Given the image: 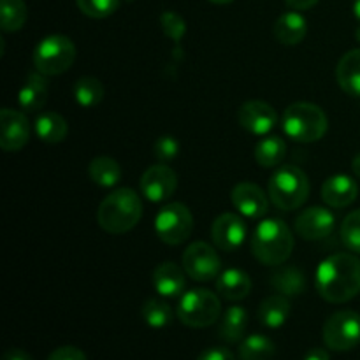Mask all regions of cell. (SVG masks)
<instances>
[{"label":"cell","mask_w":360,"mask_h":360,"mask_svg":"<svg viewBox=\"0 0 360 360\" xmlns=\"http://www.w3.org/2000/svg\"><path fill=\"white\" fill-rule=\"evenodd\" d=\"M316 292L333 304H343L360 294V259L354 253H334L316 269Z\"/></svg>","instance_id":"cell-1"},{"label":"cell","mask_w":360,"mask_h":360,"mask_svg":"<svg viewBox=\"0 0 360 360\" xmlns=\"http://www.w3.org/2000/svg\"><path fill=\"white\" fill-rule=\"evenodd\" d=\"M294 250V236L288 225L278 218L262 220L253 231L252 253L264 266H281Z\"/></svg>","instance_id":"cell-2"},{"label":"cell","mask_w":360,"mask_h":360,"mask_svg":"<svg viewBox=\"0 0 360 360\" xmlns=\"http://www.w3.org/2000/svg\"><path fill=\"white\" fill-rule=\"evenodd\" d=\"M143 204L132 188H120L109 193L101 202L97 221L109 234H125L139 224Z\"/></svg>","instance_id":"cell-3"},{"label":"cell","mask_w":360,"mask_h":360,"mask_svg":"<svg viewBox=\"0 0 360 360\" xmlns=\"http://www.w3.org/2000/svg\"><path fill=\"white\" fill-rule=\"evenodd\" d=\"M327 127L326 112L309 102H295L288 105L281 116L285 136L297 143H316L326 136Z\"/></svg>","instance_id":"cell-4"},{"label":"cell","mask_w":360,"mask_h":360,"mask_svg":"<svg viewBox=\"0 0 360 360\" xmlns=\"http://www.w3.org/2000/svg\"><path fill=\"white\" fill-rule=\"evenodd\" d=\"M309 181L304 171L295 165H283L269 179V197L281 211H294L306 202Z\"/></svg>","instance_id":"cell-5"},{"label":"cell","mask_w":360,"mask_h":360,"mask_svg":"<svg viewBox=\"0 0 360 360\" xmlns=\"http://www.w3.org/2000/svg\"><path fill=\"white\" fill-rule=\"evenodd\" d=\"M178 319L181 323L192 329L210 327L220 319L221 302L211 290L206 288H193L181 295L178 304Z\"/></svg>","instance_id":"cell-6"},{"label":"cell","mask_w":360,"mask_h":360,"mask_svg":"<svg viewBox=\"0 0 360 360\" xmlns=\"http://www.w3.org/2000/svg\"><path fill=\"white\" fill-rule=\"evenodd\" d=\"M76 60V46L69 37L60 34L48 35L34 49V65L44 76H58Z\"/></svg>","instance_id":"cell-7"},{"label":"cell","mask_w":360,"mask_h":360,"mask_svg":"<svg viewBox=\"0 0 360 360\" xmlns=\"http://www.w3.org/2000/svg\"><path fill=\"white\" fill-rule=\"evenodd\" d=\"M155 232L165 245H181L193 231V217L185 204L171 202L160 207L155 217Z\"/></svg>","instance_id":"cell-8"},{"label":"cell","mask_w":360,"mask_h":360,"mask_svg":"<svg viewBox=\"0 0 360 360\" xmlns=\"http://www.w3.org/2000/svg\"><path fill=\"white\" fill-rule=\"evenodd\" d=\"M323 343L334 352L354 350L360 343V315L352 309H341L327 319L322 329Z\"/></svg>","instance_id":"cell-9"},{"label":"cell","mask_w":360,"mask_h":360,"mask_svg":"<svg viewBox=\"0 0 360 360\" xmlns=\"http://www.w3.org/2000/svg\"><path fill=\"white\" fill-rule=\"evenodd\" d=\"M183 269L192 280L206 283V281L217 280L220 276L221 260L213 246L197 241L190 245L183 253Z\"/></svg>","instance_id":"cell-10"},{"label":"cell","mask_w":360,"mask_h":360,"mask_svg":"<svg viewBox=\"0 0 360 360\" xmlns=\"http://www.w3.org/2000/svg\"><path fill=\"white\" fill-rule=\"evenodd\" d=\"M141 193L150 202H164L169 197L174 195L178 188V176L169 165H151L141 176Z\"/></svg>","instance_id":"cell-11"},{"label":"cell","mask_w":360,"mask_h":360,"mask_svg":"<svg viewBox=\"0 0 360 360\" xmlns=\"http://www.w3.org/2000/svg\"><path fill=\"white\" fill-rule=\"evenodd\" d=\"M336 217L329 207L311 206L302 211L295 220V232L306 241H320L333 234Z\"/></svg>","instance_id":"cell-12"},{"label":"cell","mask_w":360,"mask_h":360,"mask_svg":"<svg viewBox=\"0 0 360 360\" xmlns=\"http://www.w3.org/2000/svg\"><path fill=\"white\" fill-rule=\"evenodd\" d=\"M238 122L246 132L253 136H269L278 123V112L267 102L250 101L239 108Z\"/></svg>","instance_id":"cell-13"},{"label":"cell","mask_w":360,"mask_h":360,"mask_svg":"<svg viewBox=\"0 0 360 360\" xmlns=\"http://www.w3.org/2000/svg\"><path fill=\"white\" fill-rule=\"evenodd\" d=\"M0 148L7 153L20 151L30 139V125L23 112L4 108L0 112Z\"/></svg>","instance_id":"cell-14"},{"label":"cell","mask_w":360,"mask_h":360,"mask_svg":"<svg viewBox=\"0 0 360 360\" xmlns=\"http://www.w3.org/2000/svg\"><path fill=\"white\" fill-rule=\"evenodd\" d=\"M246 224L239 214L224 213L211 225L213 243L224 252H236L246 239Z\"/></svg>","instance_id":"cell-15"},{"label":"cell","mask_w":360,"mask_h":360,"mask_svg":"<svg viewBox=\"0 0 360 360\" xmlns=\"http://www.w3.org/2000/svg\"><path fill=\"white\" fill-rule=\"evenodd\" d=\"M231 200L236 210L239 211V214H243L248 220H259L269 210L266 193L255 183L245 181L236 185L231 193Z\"/></svg>","instance_id":"cell-16"},{"label":"cell","mask_w":360,"mask_h":360,"mask_svg":"<svg viewBox=\"0 0 360 360\" xmlns=\"http://www.w3.org/2000/svg\"><path fill=\"white\" fill-rule=\"evenodd\" d=\"M359 186L355 179H352L347 174L330 176L323 181L322 185V199L329 207H347L357 199Z\"/></svg>","instance_id":"cell-17"},{"label":"cell","mask_w":360,"mask_h":360,"mask_svg":"<svg viewBox=\"0 0 360 360\" xmlns=\"http://www.w3.org/2000/svg\"><path fill=\"white\" fill-rule=\"evenodd\" d=\"M185 269L174 262H164L153 271V287L162 297H179L186 287Z\"/></svg>","instance_id":"cell-18"},{"label":"cell","mask_w":360,"mask_h":360,"mask_svg":"<svg viewBox=\"0 0 360 360\" xmlns=\"http://www.w3.org/2000/svg\"><path fill=\"white\" fill-rule=\"evenodd\" d=\"M273 30L278 42L285 46H295L308 34V21L297 11H288L278 18Z\"/></svg>","instance_id":"cell-19"},{"label":"cell","mask_w":360,"mask_h":360,"mask_svg":"<svg viewBox=\"0 0 360 360\" xmlns=\"http://www.w3.org/2000/svg\"><path fill=\"white\" fill-rule=\"evenodd\" d=\"M46 101H48V81H46V76L41 72L28 74L23 86H21L20 95H18L20 108L23 111L34 112L44 108Z\"/></svg>","instance_id":"cell-20"},{"label":"cell","mask_w":360,"mask_h":360,"mask_svg":"<svg viewBox=\"0 0 360 360\" xmlns=\"http://www.w3.org/2000/svg\"><path fill=\"white\" fill-rule=\"evenodd\" d=\"M338 84L350 97H360V49H352L341 56L336 67Z\"/></svg>","instance_id":"cell-21"},{"label":"cell","mask_w":360,"mask_h":360,"mask_svg":"<svg viewBox=\"0 0 360 360\" xmlns=\"http://www.w3.org/2000/svg\"><path fill=\"white\" fill-rule=\"evenodd\" d=\"M217 290L227 301H241L252 290V280L241 269H225L217 278Z\"/></svg>","instance_id":"cell-22"},{"label":"cell","mask_w":360,"mask_h":360,"mask_svg":"<svg viewBox=\"0 0 360 360\" xmlns=\"http://www.w3.org/2000/svg\"><path fill=\"white\" fill-rule=\"evenodd\" d=\"M288 316H290V301L285 295H271L260 302L259 320L267 329H280Z\"/></svg>","instance_id":"cell-23"},{"label":"cell","mask_w":360,"mask_h":360,"mask_svg":"<svg viewBox=\"0 0 360 360\" xmlns=\"http://www.w3.org/2000/svg\"><path fill=\"white\" fill-rule=\"evenodd\" d=\"M67 132H69V127H67L65 118L58 112H42L35 120V134L44 143H62L67 137Z\"/></svg>","instance_id":"cell-24"},{"label":"cell","mask_w":360,"mask_h":360,"mask_svg":"<svg viewBox=\"0 0 360 360\" xmlns=\"http://www.w3.org/2000/svg\"><path fill=\"white\" fill-rule=\"evenodd\" d=\"M248 327V313L241 306H231L225 311L220 323V338L227 343H239L243 341Z\"/></svg>","instance_id":"cell-25"},{"label":"cell","mask_w":360,"mask_h":360,"mask_svg":"<svg viewBox=\"0 0 360 360\" xmlns=\"http://www.w3.org/2000/svg\"><path fill=\"white\" fill-rule=\"evenodd\" d=\"M271 285L278 294L285 295V297H294V295H301L304 292L306 278L299 267L287 266L273 274Z\"/></svg>","instance_id":"cell-26"},{"label":"cell","mask_w":360,"mask_h":360,"mask_svg":"<svg viewBox=\"0 0 360 360\" xmlns=\"http://www.w3.org/2000/svg\"><path fill=\"white\" fill-rule=\"evenodd\" d=\"M88 174L95 185L111 188L122 179V167L111 157H97L88 165Z\"/></svg>","instance_id":"cell-27"},{"label":"cell","mask_w":360,"mask_h":360,"mask_svg":"<svg viewBox=\"0 0 360 360\" xmlns=\"http://www.w3.org/2000/svg\"><path fill=\"white\" fill-rule=\"evenodd\" d=\"M287 155V144L280 136H266L255 146L253 157L260 167H276Z\"/></svg>","instance_id":"cell-28"},{"label":"cell","mask_w":360,"mask_h":360,"mask_svg":"<svg viewBox=\"0 0 360 360\" xmlns=\"http://www.w3.org/2000/svg\"><path fill=\"white\" fill-rule=\"evenodd\" d=\"M274 355H276V347L264 334H252L239 345L241 360H273Z\"/></svg>","instance_id":"cell-29"},{"label":"cell","mask_w":360,"mask_h":360,"mask_svg":"<svg viewBox=\"0 0 360 360\" xmlns=\"http://www.w3.org/2000/svg\"><path fill=\"white\" fill-rule=\"evenodd\" d=\"M72 94L81 108H95V105L101 104L102 98H104V86H102V83L97 77L84 76L79 77V79L74 83Z\"/></svg>","instance_id":"cell-30"},{"label":"cell","mask_w":360,"mask_h":360,"mask_svg":"<svg viewBox=\"0 0 360 360\" xmlns=\"http://www.w3.org/2000/svg\"><path fill=\"white\" fill-rule=\"evenodd\" d=\"M0 16L4 32H18L27 21L28 9L23 0H0Z\"/></svg>","instance_id":"cell-31"},{"label":"cell","mask_w":360,"mask_h":360,"mask_svg":"<svg viewBox=\"0 0 360 360\" xmlns=\"http://www.w3.org/2000/svg\"><path fill=\"white\" fill-rule=\"evenodd\" d=\"M141 316L151 329H164L172 322V309L167 302L160 299H150L144 302Z\"/></svg>","instance_id":"cell-32"},{"label":"cell","mask_w":360,"mask_h":360,"mask_svg":"<svg viewBox=\"0 0 360 360\" xmlns=\"http://www.w3.org/2000/svg\"><path fill=\"white\" fill-rule=\"evenodd\" d=\"M341 241L352 253L360 255V210L352 211L341 224Z\"/></svg>","instance_id":"cell-33"},{"label":"cell","mask_w":360,"mask_h":360,"mask_svg":"<svg viewBox=\"0 0 360 360\" xmlns=\"http://www.w3.org/2000/svg\"><path fill=\"white\" fill-rule=\"evenodd\" d=\"M76 2L81 13L94 20L111 16L120 7V0H76Z\"/></svg>","instance_id":"cell-34"},{"label":"cell","mask_w":360,"mask_h":360,"mask_svg":"<svg viewBox=\"0 0 360 360\" xmlns=\"http://www.w3.org/2000/svg\"><path fill=\"white\" fill-rule=\"evenodd\" d=\"M179 141L174 136H160L153 144V153L162 164L172 162L179 155Z\"/></svg>","instance_id":"cell-35"},{"label":"cell","mask_w":360,"mask_h":360,"mask_svg":"<svg viewBox=\"0 0 360 360\" xmlns=\"http://www.w3.org/2000/svg\"><path fill=\"white\" fill-rule=\"evenodd\" d=\"M162 21V28H164L165 35H169V37L172 39V41H179V39L185 35V21H183V18L179 16V14L176 13H164L160 18Z\"/></svg>","instance_id":"cell-36"},{"label":"cell","mask_w":360,"mask_h":360,"mask_svg":"<svg viewBox=\"0 0 360 360\" xmlns=\"http://www.w3.org/2000/svg\"><path fill=\"white\" fill-rule=\"evenodd\" d=\"M48 360H86V355L76 347H60L51 352Z\"/></svg>","instance_id":"cell-37"},{"label":"cell","mask_w":360,"mask_h":360,"mask_svg":"<svg viewBox=\"0 0 360 360\" xmlns=\"http://www.w3.org/2000/svg\"><path fill=\"white\" fill-rule=\"evenodd\" d=\"M197 360H236V355L231 350H227V348L214 347L204 350Z\"/></svg>","instance_id":"cell-38"},{"label":"cell","mask_w":360,"mask_h":360,"mask_svg":"<svg viewBox=\"0 0 360 360\" xmlns=\"http://www.w3.org/2000/svg\"><path fill=\"white\" fill-rule=\"evenodd\" d=\"M2 360H34V357L28 352L20 350V348H11L4 354Z\"/></svg>","instance_id":"cell-39"},{"label":"cell","mask_w":360,"mask_h":360,"mask_svg":"<svg viewBox=\"0 0 360 360\" xmlns=\"http://www.w3.org/2000/svg\"><path fill=\"white\" fill-rule=\"evenodd\" d=\"M285 2H287V6L290 7V9L304 11V9H309V7H313L315 4H319V0H285Z\"/></svg>","instance_id":"cell-40"},{"label":"cell","mask_w":360,"mask_h":360,"mask_svg":"<svg viewBox=\"0 0 360 360\" xmlns=\"http://www.w3.org/2000/svg\"><path fill=\"white\" fill-rule=\"evenodd\" d=\"M304 360H330V357L323 348H313L304 355Z\"/></svg>","instance_id":"cell-41"},{"label":"cell","mask_w":360,"mask_h":360,"mask_svg":"<svg viewBox=\"0 0 360 360\" xmlns=\"http://www.w3.org/2000/svg\"><path fill=\"white\" fill-rule=\"evenodd\" d=\"M352 171H354V174L360 179V153L355 155L354 160H352Z\"/></svg>","instance_id":"cell-42"},{"label":"cell","mask_w":360,"mask_h":360,"mask_svg":"<svg viewBox=\"0 0 360 360\" xmlns=\"http://www.w3.org/2000/svg\"><path fill=\"white\" fill-rule=\"evenodd\" d=\"M354 14H355V18H357V20L360 21V0H355V4H354Z\"/></svg>","instance_id":"cell-43"},{"label":"cell","mask_w":360,"mask_h":360,"mask_svg":"<svg viewBox=\"0 0 360 360\" xmlns=\"http://www.w3.org/2000/svg\"><path fill=\"white\" fill-rule=\"evenodd\" d=\"M210 2H213V4H231V2H234V0H210Z\"/></svg>","instance_id":"cell-44"},{"label":"cell","mask_w":360,"mask_h":360,"mask_svg":"<svg viewBox=\"0 0 360 360\" xmlns=\"http://www.w3.org/2000/svg\"><path fill=\"white\" fill-rule=\"evenodd\" d=\"M357 39L360 41V27H359V30H357Z\"/></svg>","instance_id":"cell-45"}]
</instances>
